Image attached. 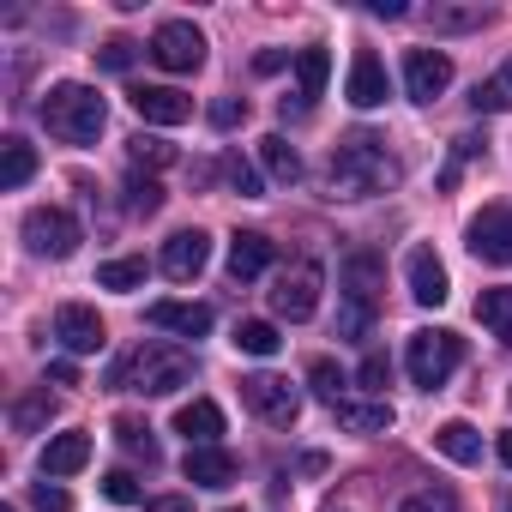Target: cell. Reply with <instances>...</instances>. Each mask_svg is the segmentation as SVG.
I'll list each match as a JSON object with an SVG mask.
<instances>
[{"label":"cell","instance_id":"43","mask_svg":"<svg viewBox=\"0 0 512 512\" xmlns=\"http://www.w3.org/2000/svg\"><path fill=\"white\" fill-rule=\"evenodd\" d=\"M241 121H247V97H217V103H211V127L229 133V127H241Z\"/></svg>","mask_w":512,"mask_h":512},{"label":"cell","instance_id":"31","mask_svg":"<svg viewBox=\"0 0 512 512\" xmlns=\"http://www.w3.org/2000/svg\"><path fill=\"white\" fill-rule=\"evenodd\" d=\"M127 157H133V169H169L175 163V145L157 139V133H133L127 139Z\"/></svg>","mask_w":512,"mask_h":512},{"label":"cell","instance_id":"17","mask_svg":"<svg viewBox=\"0 0 512 512\" xmlns=\"http://www.w3.org/2000/svg\"><path fill=\"white\" fill-rule=\"evenodd\" d=\"M266 266H272V235L241 229V235L229 241V278H235V284H253Z\"/></svg>","mask_w":512,"mask_h":512},{"label":"cell","instance_id":"16","mask_svg":"<svg viewBox=\"0 0 512 512\" xmlns=\"http://www.w3.org/2000/svg\"><path fill=\"white\" fill-rule=\"evenodd\" d=\"M145 320L157 332H175V338H205L211 332V308L205 302H151Z\"/></svg>","mask_w":512,"mask_h":512},{"label":"cell","instance_id":"24","mask_svg":"<svg viewBox=\"0 0 512 512\" xmlns=\"http://www.w3.org/2000/svg\"><path fill=\"white\" fill-rule=\"evenodd\" d=\"M31 175H37V151H31L19 133H13L7 145H0V187H7V193H19Z\"/></svg>","mask_w":512,"mask_h":512},{"label":"cell","instance_id":"49","mask_svg":"<svg viewBox=\"0 0 512 512\" xmlns=\"http://www.w3.org/2000/svg\"><path fill=\"white\" fill-rule=\"evenodd\" d=\"M494 458H500V464H506V470H512V428H506V434H500V440H494Z\"/></svg>","mask_w":512,"mask_h":512},{"label":"cell","instance_id":"30","mask_svg":"<svg viewBox=\"0 0 512 512\" xmlns=\"http://www.w3.org/2000/svg\"><path fill=\"white\" fill-rule=\"evenodd\" d=\"M308 386H314V398H320V404H332V410H338V404L350 398V392H344L350 380H344V368H338L332 356H320V362L308 368Z\"/></svg>","mask_w":512,"mask_h":512},{"label":"cell","instance_id":"51","mask_svg":"<svg viewBox=\"0 0 512 512\" xmlns=\"http://www.w3.org/2000/svg\"><path fill=\"white\" fill-rule=\"evenodd\" d=\"M506 512H512V500H506Z\"/></svg>","mask_w":512,"mask_h":512},{"label":"cell","instance_id":"45","mask_svg":"<svg viewBox=\"0 0 512 512\" xmlns=\"http://www.w3.org/2000/svg\"><path fill=\"white\" fill-rule=\"evenodd\" d=\"M145 512H193V500L187 494H157V500H145Z\"/></svg>","mask_w":512,"mask_h":512},{"label":"cell","instance_id":"22","mask_svg":"<svg viewBox=\"0 0 512 512\" xmlns=\"http://www.w3.org/2000/svg\"><path fill=\"white\" fill-rule=\"evenodd\" d=\"M332 416H338V422H344L350 434H386V428L398 422L386 398H344V404H338Z\"/></svg>","mask_w":512,"mask_h":512},{"label":"cell","instance_id":"48","mask_svg":"<svg viewBox=\"0 0 512 512\" xmlns=\"http://www.w3.org/2000/svg\"><path fill=\"white\" fill-rule=\"evenodd\" d=\"M49 380H55V386H79V368H73V362H55Z\"/></svg>","mask_w":512,"mask_h":512},{"label":"cell","instance_id":"28","mask_svg":"<svg viewBox=\"0 0 512 512\" xmlns=\"http://www.w3.org/2000/svg\"><path fill=\"white\" fill-rule=\"evenodd\" d=\"M326 79H332V55H326V49H302V55H296V85H302V91H296V97L314 103V97L326 91Z\"/></svg>","mask_w":512,"mask_h":512},{"label":"cell","instance_id":"26","mask_svg":"<svg viewBox=\"0 0 512 512\" xmlns=\"http://www.w3.org/2000/svg\"><path fill=\"white\" fill-rule=\"evenodd\" d=\"M434 446H440L452 464H476V458H482V434H476L470 422H440V428H434Z\"/></svg>","mask_w":512,"mask_h":512},{"label":"cell","instance_id":"9","mask_svg":"<svg viewBox=\"0 0 512 512\" xmlns=\"http://www.w3.org/2000/svg\"><path fill=\"white\" fill-rule=\"evenodd\" d=\"M464 241H470V253H476L482 266H512V205L476 211L470 229H464Z\"/></svg>","mask_w":512,"mask_h":512},{"label":"cell","instance_id":"18","mask_svg":"<svg viewBox=\"0 0 512 512\" xmlns=\"http://www.w3.org/2000/svg\"><path fill=\"white\" fill-rule=\"evenodd\" d=\"M91 464V434L85 428H67L43 446V476H79Z\"/></svg>","mask_w":512,"mask_h":512},{"label":"cell","instance_id":"39","mask_svg":"<svg viewBox=\"0 0 512 512\" xmlns=\"http://www.w3.org/2000/svg\"><path fill=\"white\" fill-rule=\"evenodd\" d=\"M223 175H229V187H235L241 199H260V193H266V181H260V169H253L247 157H229V163H223Z\"/></svg>","mask_w":512,"mask_h":512},{"label":"cell","instance_id":"14","mask_svg":"<svg viewBox=\"0 0 512 512\" xmlns=\"http://www.w3.org/2000/svg\"><path fill=\"white\" fill-rule=\"evenodd\" d=\"M404 284H410V296H416L422 308H440V302L452 296L446 266H440V253H434V247H410V253H404Z\"/></svg>","mask_w":512,"mask_h":512},{"label":"cell","instance_id":"46","mask_svg":"<svg viewBox=\"0 0 512 512\" xmlns=\"http://www.w3.org/2000/svg\"><path fill=\"white\" fill-rule=\"evenodd\" d=\"M368 13H374V19H404L410 7H404V0H374V7H368Z\"/></svg>","mask_w":512,"mask_h":512},{"label":"cell","instance_id":"23","mask_svg":"<svg viewBox=\"0 0 512 512\" xmlns=\"http://www.w3.org/2000/svg\"><path fill=\"white\" fill-rule=\"evenodd\" d=\"M344 284H350V296L356 302H380V284H386V266L374 260V253H350V266H344Z\"/></svg>","mask_w":512,"mask_h":512},{"label":"cell","instance_id":"13","mask_svg":"<svg viewBox=\"0 0 512 512\" xmlns=\"http://www.w3.org/2000/svg\"><path fill=\"white\" fill-rule=\"evenodd\" d=\"M127 103H133V115H139L145 127H181V121L193 115V97H181L175 85H133Z\"/></svg>","mask_w":512,"mask_h":512},{"label":"cell","instance_id":"25","mask_svg":"<svg viewBox=\"0 0 512 512\" xmlns=\"http://www.w3.org/2000/svg\"><path fill=\"white\" fill-rule=\"evenodd\" d=\"M260 163H266V175L284 181V187L302 181V157H296V145H290L284 133H266V139H260Z\"/></svg>","mask_w":512,"mask_h":512},{"label":"cell","instance_id":"11","mask_svg":"<svg viewBox=\"0 0 512 512\" xmlns=\"http://www.w3.org/2000/svg\"><path fill=\"white\" fill-rule=\"evenodd\" d=\"M446 85H452V61L440 49H410L404 55V97L410 103H434V97H446Z\"/></svg>","mask_w":512,"mask_h":512},{"label":"cell","instance_id":"47","mask_svg":"<svg viewBox=\"0 0 512 512\" xmlns=\"http://www.w3.org/2000/svg\"><path fill=\"white\" fill-rule=\"evenodd\" d=\"M284 67V49H266V55H253V73H278Z\"/></svg>","mask_w":512,"mask_h":512},{"label":"cell","instance_id":"6","mask_svg":"<svg viewBox=\"0 0 512 512\" xmlns=\"http://www.w3.org/2000/svg\"><path fill=\"white\" fill-rule=\"evenodd\" d=\"M151 61H157L163 73H199V67H205V37H199V25L163 19V25L151 31Z\"/></svg>","mask_w":512,"mask_h":512},{"label":"cell","instance_id":"37","mask_svg":"<svg viewBox=\"0 0 512 512\" xmlns=\"http://www.w3.org/2000/svg\"><path fill=\"white\" fill-rule=\"evenodd\" d=\"M398 512H458V494L434 482V488H416V494H404V506H398Z\"/></svg>","mask_w":512,"mask_h":512},{"label":"cell","instance_id":"2","mask_svg":"<svg viewBox=\"0 0 512 512\" xmlns=\"http://www.w3.org/2000/svg\"><path fill=\"white\" fill-rule=\"evenodd\" d=\"M187 380H193V356L175 350V344H139V350H127V356L109 368V386L145 392V398H169V392H181Z\"/></svg>","mask_w":512,"mask_h":512},{"label":"cell","instance_id":"38","mask_svg":"<svg viewBox=\"0 0 512 512\" xmlns=\"http://www.w3.org/2000/svg\"><path fill=\"white\" fill-rule=\"evenodd\" d=\"M368 326H374V308L356 302V296H344V308H338V338H368Z\"/></svg>","mask_w":512,"mask_h":512},{"label":"cell","instance_id":"3","mask_svg":"<svg viewBox=\"0 0 512 512\" xmlns=\"http://www.w3.org/2000/svg\"><path fill=\"white\" fill-rule=\"evenodd\" d=\"M43 127H49L55 139H67V145H97V133L109 127V103L97 97V85H79V79L49 85V97H43Z\"/></svg>","mask_w":512,"mask_h":512},{"label":"cell","instance_id":"19","mask_svg":"<svg viewBox=\"0 0 512 512\" xmlns=\"http://www.w3.org/2000/svg\"><path fill=\"white\" fill-rule=\"evenodd\" d=\"M187 482L193 488H229L235 482V452H223V446H187Z\"/></svg>","mask_w":512,"mask_h":512},{"label":"cell","instance_id":"36","mask_svg":"<svg viewBox=\"0 0 512 512\" xmlns=\"http://www.w3.org/2000/svg\"><path fill=\"white\" fill-rule=\"evenodd\" d=\"M97 284L103 290H121V296L139 290L145 284V260H109V266H97Z\"/></svg>","mask_w":512,"mask_h":512},{"label":"cell","instance_id":"5","mask_svg":"<svg viewBox=\"0 0 512 512\" xmlns=\"http://www.w3.org/2000/svg\"><path fill=\"white\" fill-rule=\"evenodd\" d=\"M25 241H31V253H43V260H73L85 235H79V217L73 211L37 205V211H25Z\"/></svg>","mask_w":512,"mask_h":512},{"label":"cell","instance_id":"40","mask_svg":"<svg viewBox=\"0 0 512 512\" xmlns=\"http://www.w3.org/2000/svg\"><path fill=\"white\" fill-rule=\"evenodd\" d=\"M133 55H139V43H127V37H109V43L97 49V67H103V73H127V67H133Z\"/></svg>","mask_w":512,"mask_h":512},{"label":"cell","instance_id":"15","mask_svg":"<svg viewBox=\"0 0 512 512\" xmlns=\"http://www.w3.org/2000/svg\"><path fill=\"white\" fill-rule=\"evenodd\" d=\"M344 97H350L356 109H380V103H386V67H380L374 49H356L350 79H344Z\"/></svg>","mask_w":512,"mask_h":512},{"label":"cell","instance_id":"7","mask_svg":"<svg viewBox=\"0 0 512 512\" xmlns=\"http://www.w3.org/2000/svg\"><path fill=\"white\" fill-rule=\"evenodd\" d=\"M320 284H326V272L314 266V260H296L278 284H272V314L278 320H314V308H320Z\"/></svg>","mask_w":512,"mask_h":512},{"label":"cell","instance_id":"44","mask_svg":"<svg viewBox=\"0 0 512 512\" xmlns=\"http://www.w3.org/2000/svg\"><path fill=\"white\" fill-rule=\"evenodd\" d=\"M31 506H37V512H73V494L55 488V482H37V488H31Z\"/></svg>","mask_w":512,"mask_h":512},{"label":"cell","instance_id":"35","mask_svg":"<svg viewBox=\"0 0 512 512\" xmlns=\"http://www.w3.org/2000/svg\"><path fill=\"white\" fill-rule=\"evenodd\" d=\"M115 440L133 452V458H145V464H157V440H151V428L139 422V416H115Z\"/></svg>","mask_w":512,"mask_h":512},{"label":"cell","instance_id":"34","mask_svg":"<svg viewBox=\"0 0 512 512\" xmlns=\"http://www.w3.org/2000/svg\"><path fill=\"white\" fill-rule=\"evenodd\" d=\"M49 416H55V398H49V392H31V398H19V404H13V428H19V434L49 428Z\"/></svg>","mask_w":512,"mask_h":512},{"label":"cell","instance_id":"41","mask_svg":"<svg viewBox=\"0 0 512 512\" xmlns=\"http://www.w3.org/2000/svg\"><path fill=\"white\" fill-rule=\"evenodd\" d=\"M103 494H109L115 506H133L145 488H139V476H133V470H109V476H103Z\"/></svg>","mask_w":512,"mask_h":512},{"label":"cell","instance_id":"10","mask_svg":"<svg viewBox=\"0 0 512 512\" xmlns=\"http://www.w3.org/2000/svg\"><path fill=\"white\" fill-rule=\"evenodd\" d=\"M55 338H61L67 356H97V350L109 344V326H103L97 308H85V302H61V308H55Z\"/></svg>","mask_w":512,"mask_h":512},{"label":"cell","instance_id":"42","mask_svg":"<svg viewBox=\"0 0 512 512\" xmlns=\"http://www.w3.org/2000/svg\"><path fill=\"white\" fill-rule=\"evenodd\" d=\"M356 380H362L368 392H386V380H392V362H386L380 350H368V356H362V368H356Z\"/></svg>","mask_w":512,"mask_h":512},{"label":"cell","instance_id":"8","mask_svg":"<svg viewBox=\"0 0 512 512\" xmlns=\"http://www.w3.org/2000/svg\"><path fill=\"white\" fill-rule=\"evenodd\" d=\"M241 398H247L253 416H266L272 428H290V422L302 416V392H296L290 380H278V374H247V380H241Z\"/></svg>","mask_w":512,"mask_h":512},{"label":"cell","instance_id":"1","mask_svg":"<svg viewBox=\"0 0 512 512\" xmlns=\"http://www.w3.org/2000/svg\"><path fill=\"white\" fill-rule=\"evenodd\" d=\"M326 187H332V199H374V193H392V187H398V163H392L386 139L350 133V139L326 157Z\"/></svg>","mask_w":512,"mask_h":512},{"label":"cell","instance_id":"4","mask_svg":"<svg viewBox=\"0 0 512 512\" xmlns=\"http://www.w3.org/2000/svg\"><path fill=\"white\" fill-rule=\"evenodd\" d=\"M458 362H464V338H458V332H446V326H422V332H410L404 368H410V380H416L422 392H440V386L458 374Z\"/></svg>","mask_w":512,"mask_h":512},{"label":"cell","instance_id":"20","mask_svg":"<svg viewBox=\"0 0 512 512\" xmlns=\"http://www.w3.org/2000/svg\"><path fill=\"white\" fill-rule=\"evenodd\" d=\"M175 434H187V446H217L223 440V410L211 398H193L175 410Z\"/></svg>","mask_w":512,"mask_h":512},{"label":"cell","instance_id":"29","mask_svg":"<svg viewBox=\"0 0 512 512\" xmlns=\"http://www.w3.org/2000/svg\"><path fill=\"white\" fill-rule=\"evenodd\" d=\"M278 344H284V338H278L272 320H241V326H235V350H241V356H278Z\"/></svg>","mask_w":512,"mask_h":512},{"label":"cell","instance_id":"50","mask_svg":"<svg viewBox=\"0 0 512 512\" xmlns=\"http://www.w3.org/2000/svg\"><path fill=\"white\" fill-rule=\"evenodd\" d=\"M0 512H13V506H0Z\"/></svg>","mask_w":512,"mask_h":512},{"label":"cell","instance_id":"12","mask_svg":"<svg viewBox=\"0 0 512 512\" xmlns=\"http://www.w3.org/2000/svg\"><path fill=\"white\" fill-rule=\"evenodd\" d=\"M205 260H211V235L205 229H175L169 241H163V278H175V284H193L199 272H205Z\"/></svg>","mask_w":512,"mask_h":512},{"label":"cell","instance_id":"27","mask_svg":"<svg viewBox=\"0 0 512 512\" xmlns=\"http://www.w3.org/2000/svg\"><path fill=\"white\" fill-rule=\"evenodd\" d=\"M476 320L500 338V344H512V284H500V290H482V302H476Z\"/></svg>","mask_w":512,"mask_h":512},{"label":"cell","instance_id":"32","mask_svg":"<svg viewBox=\"0 0 512 512\" xmlns=\"http://www.w3.org/2000/svg\"><path fill=\"white\" fill-rule=\"evenodd\" d=\"M121 193H127V211H133V217H157V211H163V187H157L145 169H133Z\"/></svg>","mask_w":512,"mask_h":512},{"label":"cell","instance_id":"21","mask_svg":"<svg viewBox=\"0 0 512 512\" xmlns=\"http://www.w3.org/2000/svg\"><path fill=\"white\" fill-rule=\"evenodd\" d=\"M494 13L482 7V0H434L428 7V25L440 31V37H458V31H482Z\"/></svg>","mask_w":512,"mask_h":512},{"label":"cell","instance_id":"52","mask_svg":"<svg viewBox=\"0 0 512 512\" xmlns=\"http://www.w3.org/2000/svg\"><path fill=\"white\" fill-rule=\"evenodd\" d=\"M229 512H235V506H229Z\"/></svg>","mask_w":512,"mask_h":512},{"label":"cell","instance_id":"33","mask_svg":"<svg viewBox=\"0 0 512 512\" xmlns=\"http://www.w3.org/2000/svg\"><path fill=\"white\" fill-rule=\"evenodd\" d=\"M470 103H476L482 115H506V109H512V61H506V67H500L494 79H482Z\"/></svg>","mask_w":512,"mask_h":512}]
</instances>
